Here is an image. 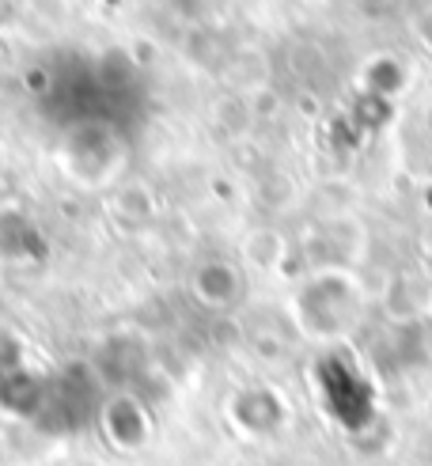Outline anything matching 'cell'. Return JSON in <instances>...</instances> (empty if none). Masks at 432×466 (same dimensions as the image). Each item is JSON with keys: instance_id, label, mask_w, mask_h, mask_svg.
<instances>
[{"instance_id": "cell-1", "label": "cell", "mask_w": 432, "mask_h": 466, "mask_svg": "<svg viewBox=\"0 0 432 466\" xmlns=\"http://www.w3.org/2000/svg\"><path fill=\"white\" fill-rule=\"evenodd\" d=\"M103 429H106V436H110V444H114V448H122V451H136V448H141L145 440L152 436V421H148L145 410L136 406L133 399L110 402Z\"/></svg>"}]
</instances>
